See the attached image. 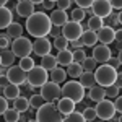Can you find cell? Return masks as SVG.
Returning a JSON list of instances; mask_svg holds the SVG:
<instances>
[{
    "label": "cell",
    "instance_id": "cell-2",
    "mask_svg": "<svg viewBox=\"0 0 122 122\" xmlns=\"http://www.w3.org/2000/svg\"><path fill=\"white\" fill-rule=\"evenodd\" d=\"M64 119L56 103H44L36 111V122H64Z\"/></svg>",
    "mask_w": 122,
    "mask_h": 122
},
{
    "label": "cell",
    "instance_id": "cell-6",
    "mask_svg": "<svg viewBox=\"0 0 122 122\" xmlns=\"http://www.w3.org/2000/svg\"><path fill=\"white\" fill-rule=\"evenodd\" d=\"M39 94L44 99V103H57L62 98V90H60V85L47 81V83H44L41 86Z\"/></svg>",
    "mask_w": 122,
    "mask_h": 122
},
{
    "label": "cell",
    "instance_id": "cell-51",
    "mask_svg": "<svg viewBox=\"0 0 122 122\" xmlns=\"http://www.w3.org/2000/svg\"><path fill=\"white\" fill-rule=\"evenodd\" d=\"M5 8H7V10H10L11 13H13V11H16V2H13V0H10V2H7Z\"/></svg>",
    "mask_w": 122,
    "mask_h": 122
},
{
    "label": "cell",
    "instance_id": "cell-13",
    "mask_svg": "<svg viewBox=\"0 0 122 122\" xmlns=\"http://www.w3.org/2000/svg\"><path fill=\"white\" fill-rule=\"evenodd\" d=\"M52 51V42L49 41L47 38H39L33 42V52L39 57H44V56H49Z\"/></svg>",
    "mask_w": 122,
    "mask_h": 122
},
{
    "label": "cell",
    "instance_id": "cell-27",
    "mask_svg": "<svg viewBox=\"0 0 122 122\" xmlns=\"http://www.w3.org/2000/svg\"><path fill=\"white\" fill-rule=\"evenodd\" d=\"M41 67L46 70V72H52L57 65V60H56V56H52V54H49V56H44L41 59Z\"/></svg>",
    "mask_w": 122,
    "mask_h": 122
},
{
    "label": "cell",
    "instance_id": "cell-8",
    "mask_svg": "<svg viewBox=\"0 0 122 122\" xmlns=\"http://www.w3.org/2000/svg\"><path fill=\"white\" fill-rule=\"evenodd\" d=\"M94 111H96V117H99L101 121H111L116 116V107L111 99H103V101L96 103Z\"/></svg>",
    "mask_w": 122,
    "mask_h": 122
},
{
    "label": "cell",
    "instance_id": "cell-56",
    "mask_svg": "<svg viewBox=\"0 0 122 122\" xmlns=\"http://www.w3.org/2000/svg\"><path fill=\"white\" fill-rule=\"evenodd\" d=\"M29 119H28V116H26V112H21L20 114V121L18 122H28Z\"/></svg>",
    "mask_w": 122,
    "mask_h": 122
},
{
    "label": "cell",
    "instance_id": "cell-38",
    "mask_svg": "<svg viewBox=\"0 0 122 122\" xmlns=\"http://www.w3.org/2000/svg\"><path fill=\"white\" fill-rule=\"evenodd\" d=\"M85 57H86V54H85L83 49H75V51H72V59H73L75 64H81L85 60Z\"/></svg>",
    "mask_w": 122,
    "mask_h": 122
},
{
    "label": "cell",
    "instance_id": "cell-4",
    "mask_svg": "<svg viewBox=\"0 0 122 122\" xmlns=\"http://www.w3.org/2000/svg\"><path fill=\"white\" fill-rule=\"evenodd\" d=\"M60 90H62V98H68V99H72L75 104L81 103L85 99V88L78 81H75V80L65 81V85Z\"/></svg>",
    "mask_w": 122,
    "mask_h": 122
},
{
    "label": "cell",
    "instance_id": "cell-12",
    "mask_svg": "<svg viewBox=\"0 0 122 122\" xmlns=\"http://www.w3.org/2000/svg\"><path fill=\"white\" fill-rule=\"evenodd\" d=\"M7 78H8L10 83L21 86L23 83H26V72L21 70L20 65H13V67H10V68H8V72H7Z\"/></svg>",
    "mask_w": 122,
    "mask_h": 122
},
{
    "label": "cell",
    "instance_id": "cell-25",
    "mask_svg": "<svg viewBox=\"0 0 122 122\" xmlns=\"http://www.w3.org/2000/svg\"><path fill=\"white\" fill-rule=\"evenodd\" d=\"M11 103H13V109H16L20 114H21V112H28V109H29L28 98H25V96H18V98L13 99Z\"/></svg>",
    "mask_w": 122,
    "mask_h": 122
},
{
    "label": "cell",
    "instance_id": "cell-20",
    "mask_svg": "<svg viewBox=\"0 0 122 122\" xmlns=\"http://www.w3.org/2000/svg\"><path fill=\"white\" fill-rule=\"evenodd\" d=\"M49 78H51V81L52 83H65V78H67V72L65 68H62V67H56L51 73H49Z\"/></svg>",
    "mask_w": 122,
    "mask_h": 122
},
{
    "label": "cell",
    "instance_id": "cell-45",
    "mask_svg": "<svg viewBox=\"0 0 122 122\" xmlns=\"http://www.w3.org/2000/svg\"><path fill=\"white\" fill-rule=\"evenodd\" d=\"M8 109V99L0 96V116H3V112Z\"/></svg>",
    "mask_w": 122,
    "mask_h": 122
},
{
    "label": "cell",
    "instance_id": "cell-14",
    "mask_svg": "<svg viewBox=\"0 0 122 122\" xmlns=\"http://www.w3.org/2000/svg\"><path fill=\"white\" fill-rule=\"evenodd\" d=\"M34 11H36V7H34V3L31 0H20V2H16V13H18V16L28 20Z\"/></svg>",
    "mask_w": 122,
    "mask_h": 122
},
{
    "label": "cell",
    "instance_id": "cell-11",
    "mask_svg": "<svg viewBox=\"0 0 122 122\" xmlns=\"http://www.w3.org/2000/svg\"><path fill=\"white\" fill-rule=\"evenodd\" d=\"M91 57L94 59L96 64H107V60L112 57V52H111V49H109L107 46L98 44V46L93 47V54H91Z\"/></svg>",
    "mask_w": 122,
    "mask_h": 122
},
{
    "label": "cell",
    "instance_id": "cell-35",
    "mask_svg": "<svg viewBox=\"0 0 122 122\" xmlns=\"http://www.w3.org/2000/svg\"><path fill=\"white\" fill-rule=\"evenodd\" d=\"M28 101H29V107H33V109H36V111L44 104V99L41 98V94H33Z\"/></svg>",
    "mask_w": 122,
    "mask_h": 122
},
{
    "label": "cell",
    "instance_id": "cell-40",
    "mask_svg": "<svg viewBox=\"0 0 122 122\" xmlns=\"http://www.w3.org/2000/svg\"><path fill=\"white\" fill-rule=\"evenodd\" d=\"M64 122H86L85 121V117L81 116V112H72L70 116H67Z\"/></svg>",
    "mask_w": 122,
    "mask_h": 122
},
{
    "label": "cell",
    "instance_id": "cell-32",
    "mask_svg": "<svg viewBox=\"0 0 122 122\" xmlns=\"http://www.w3.org/2000/svg\"><path fill=\"white\" fill-rule=\"evenodd\" d=\"M88 28H90V31H93V33H98L99 29H103V20L101 18H96V16H91V18L88 20Z\"/></svg>",
    "mask_w": 122,
    "mask_h": 122
},
{
    "label": "cell",
    "instance_id": "cell-55",
    "mask_svg": "<svg viewBox=\"0 0 122 122\" xmlns=\"http://www.w3.org/2000/svg\"><path fill=\"white\" fill-rule=\"evenodd\" d=\"M85 107H86V104H85L83 101H81V103H76L75 104V112H83Z\"/></svg>",
    "mask_w": 122,
    "mask_h": 122
},
{
    "label": "cell",
    "instance_id": "cell-59",
    "mask_svg": "<svg viewBox=\"0 0 122 122\" xmlns=\"http://www.w3.org/2000/svg\"><path fill=\"white\" fill-rule=\"evenodd\" d=\"M28 122H36V121H33V119H29V121Z\"/></svg>",
    "mask_w": 122,
    "mask_h": 122
},
{
    "label": "cell",
    "instance_id": "cell-48",
    "mask_svg": "<svg viewBox=\"0 0 122 122\" xmlns=\"http://www.w3.org/2000/svg\"><path fill=\"white\" fill-rule=\"evenodd\" d=\"M49 34H52V38L57 39V38H60V36H62V31H60V28H57V26H52Z\"/></svg>",
    "mask_w": 122,
    "mask_h": 122
},
{
    "label": "cell",
    "instance_id": "cell-47",
    "mask_svg": "<svg viewBox=\"0 0 122 122\" xmlns=\"http://www.w3.org/2000/svg\"><path fill=\"white\" fill-rule=\"evenodd\" d=\"M42 8L44 10H56V2L54 0H46V2H41Z\"/></svg>",
    "mask_w": 122,
    "mask_h": 122
},
{
    "label": "cell",
    "instance_id": "cell-46",
    "mask_svg": "<svg viewBox=\"0 0 122 122\" xmlns=\"http://www.w3.org/2000/svg\"><path fill=\"white\" fill-rule=\"evenodd\" d=\"M107 65H109V67H112L114 70H117V68L121 67V60H119L117 57H111V59L107 60Z\"/></svg>",
    "mask_w": 122,
    "mask_h": 122
},
{
    "label": "cell",
    "instance_id": "cell-29",
    "mask_svg": "<svg viewBox=\"0 0 122 122\" xmlns=\"http://www.w3.org/2000/svg\"><path fill=\"white\" fill-rule=\"evenodd\" d=\"M7 33L10 34L11 39H18V38L23 36V26L20 23H11L8 28H7Z\"/></svg>",
    "mask_w": 122,
    "mask_h": 122
},
{
    "label": "cell",
    "instance_id": "cell-30",
    "mask_svg": "<svg viewBox=\"0 0 122 122\" xmlns=\"http://www.w3.org/2000/svg\"><path fill=\"white\" fill-rule=\"evenodd\" d=\"M67 75L68 76H72V78H78V76L83 73V68H81V65L80 64H75V62H72L70 65L67 67Z\"/></svg>",
    "mask_w": 122,
    "mask_h": 122
},
{
    "label": "cell",
    "instance_id": "cell-37",
    "mask_svg": "<svg viewBox=\"0 0 122 122\" xmlns=\"http://www.w3.org/2000/svg\"><path fill=\"white\" fill-rule=\"evenodd\" d=\"M68 46H70V42L65 38H62V36L54 39V42H52V47H56L57 51H65V49H68Z\"/></svg>",
    "mask_w": 122,
    "mask_h": 122
},
{
    "label": "cell",
    "instance_id": "cell-9",
    "mask_svg": "<svg viewBox=\"0 0 122 122\" xmlns=\"http://www.w3.org/2000/svg\"><path fill=\"white\" fill-rule=\"evenodd\" d=\"M60 31H62V38H65L68 42L80 39V38H81V34H83L81 23H73V21L65 23V25L60 28Z\"/></svg>",
    "mask_w": 122,
    "mask_h": 122
},
{
    "label": "cell",
    "instance_id": "cell-33",
    "mask_svg": "<svg viewBox=\"0 0 122 122\" xmlns=\"http://www.w3.org/2000/svg\"><path fill=\"white\" fill-rule=\"evenodd\" d=\"M80 65H81V68H83V72H94L96 67H98V64L94 62L93 57H85V60L80 64Z\"/></svg>",
    "mask_w": 122,
    "mask_h": 122
},
{
    "label": "cell",
    "instance_id": "cell-52",
    "mask_svg": "<svg viewBox=\"0 0 122 122\" xmlns=\"http://www.w3.org/2000/svg\"><path fill=\"white\" fill-rule=\"evenodd\" d=\"M109 5H111V8H116V10H121L122 8V2H121V0H111Z\"/></svg>",
    "mask_w": 122,
    "mask_h": 122
},
{
    "label": "cell",
    "instance_id": "cell-39",
    "mask_svg": "<svg viewBox=\"0 0 122 122\" xmlns=\"http://www.w3.org/2000/svg\"><path fill=\"white\" fill-rule=\"evenodd\" d=\"M81 116L85 117V121L86 122H93L96 119V111H94V107H85V111L81 112Z\"/></svg>",
    "mask_w": 122,
    "mask_h": 122
},
{
    "label": "cell",
    "instance_id": "cell-1",
    "mask_svg": "<svg viewBox=\"0 0 122 122\" xmlns=\"http://www.w3.org/2000/svg\"><path fill=\"white\" fill-rule=\"evenodd\" d=\"M51 18L47 16L44 11H34L28 20H26V31L33 38H47V34L51 33Z\"/></svg>",
    "mask_w": 122,
    "mask_h": 122
},
{
    "label": "cell",
    "instance_id": "cell-24",
    "mask_svg": "<svg viewBox=\"0 0 122 122\" xmlns=\"http://www.w3.org/2000/svg\"><path fill=\"white\" fill-rule=\"evenodd\" d=\"M78 83L81 85L83 88H93L94 85H96V81H94V75L93 72H83L81 75L78 76Z\"/></svg>",
    "mask_w": 122,
    "mask_h": 122
},
{
    "label": "cell",
    "instance_id": "cell-44",
    "mask_svg": "<svg viewBox=\"0 0 122 122\" xmlns=\"http://www.w3.org/2000/svg\"><path fill=\"white\" fill-rule=\"evenodd\" d=\"M10 46H11V41H10V39L0 38V52H3V51H8Z\"/></svg>",
    "mask_w": 122,
    "mask_h": 122
},
{
    "label": "cell",
    "instance_id": "cell-19",
    "mask_svg": "<svg viewBox=\"0 0 122 122\" xmlns=\"http://www.w3.org/2000/svg\"><path fill=\"white\" fill-rule=\"evenodd\" d=\"M56 60H57V65L60 67H68L72 62H73V59H72V51H59V54L56 56Z\"/></svg>",
    "mask_w": 122,
    "mask_h": 122
},
{
    "label": "cell",
    "instance_id": "cell-42",
    "mask_svg": "<svg viewBox=\"0 0 122 122\" xmlns=\"http://www.w3.org/2000/svg\"><path fill=\"white\" fill-rule=\"evenodd\" d=\"M70 5H72L70 0H57V2H56L57 10H62V11H67V8H68Z\"/></svg>",
    "mask_w": 122,
    "mask_h": 122
},
{
    "label": "cell",
    "instance_id": "cell-57",
    "mask_svg": "<svg viewBox=\"0 0 122 122\" xmlns=\"http://www.w3.org/2000/svg\"><path fill=\"white\" fill-rule=\"evenodd\" d=\"M7 72H8V68H5V67H2V65H0V76L7 75Z\"/></svg>",
    "mask_w": 122,
    "mask_h": 122
},
{
    "label": "cell",
    "instance_id": "cell-10",
    "mask_svg": "<svg viewBox=\"0 0 122 122\" xmlns=\"http://www.w3.org/2000/svg\"><path fill=\"white\" fill-rule=\"evenodd\" d=\"M91 13H93V16L101 18V20H104L107 15H111L112 8L109 5V0H93V3H91Z\"/></svg>",
    "mask_w": 122,
    "mask_h": 122
},
{
    "label": "cell",
    "instance_id": "cell-43",
    "mask_svg": "<svg viewBox=\"0 0 122 122\" xmlns=\"http://www.w3.org/2000/svg\"><path fill=\"white\" fill-rule=\"evenodd\" d=\"M75 3L78 5V8L88 10V8H91V3H93V0H76Z\"/></svg>",
    "mask_w": 122,
    "mask_h": 122
},
{
    "label": "cell",
    "instance_id": "cell-22",
    "mask_svg": "<svg viewBox=\"0 0 122 122\" xmlns=\"http://www.w3.org/2000/svg\"><path fill=\"white\" fill-rule=\"evenodd\" d=\"M20 94H21V88H20L18 85L10 83L8 86H5V88H3V98H7V99H10V101L16 99Z\"/></svg>",
    "mask_w": 122,
    "mask_h": 122
},
{
    "label": "cell",
    "instance_id": "cell-16",
    "mask_svg": "<svg viewBox=\"0 0 122 122\" xmlns=\"http://www.w3.org/2000/svg\"><path fill=\"white\" fill-rule=\"evenodd\" d=\"M57 109L60 111V114L67 117V116H70L72 112H75V103L72 101V99H68V98H60L59 101L56 103Z\"/></svg>",
    "mask_w": 122,
    "mask_h": 122
},
{
    "label": "cell",
    "instance_id": "cell-15",
    "mask_svg": "<svg viewBox=\"0 0 122 122\" xmlns=\"http://www.w3.org/2000/svg\"><path fill=\"white\" fill-rule=\"evenodd\" d=\"M49 18H51V25H52V26H57V28H62L65 23L70 21L67 11H62V10H57V8L52 10V15H51Z\"/></svg>",
    "mask_w": 122,
    "mask_h": 122
},
{
    "label": "cell",
    "instance_id": "cell-58",
    "mask_svg": "<svg viewBox=\"0 0 122 122\" xmlns=\"http://www.w3.org/2000/svg\"><path fill=\"white\" fill-rule=\"evenodd\" d=\"M5 5H7V0H0V8L5 7Z\"/></svg>",
    "mask_w": 122,
    "mask_h": 122
},
{
    "label": "cell",
    "instance_id": "cell-54",
    "mask_svg": "<svg viewBox=\"0 0 122 122\" xmlns=\"http://www.w3.org/2000/svg\"><path fill=\"white\" fill-rule=\"evenodd\" d=\"M73 49H83V42H81V39H76V41H72L70 42Z\"/></svg>",
    "mask_w": 122,
    "mask_h": 122
},
{
    "label": "cell",
    "instance_id": "cell-49",
    "mask_svg": "<svg viewBox=\"0 0 122 122\" xmlns=\"http://www.w3.org/2000/svg\"><path fill=\"white\" fill-rule=\"evenodd\" d=\"M114 107H116V111H117L119 114L122 112V98H121V96L116 98V101H114Z\"/></svg>",
    "mask_w": 122,
    "mask_h": 122
},
{
    "label": "cell",
    "instance_id": "cell-5",
    "mask_svg": "<svg viewBox=\"0 0 122 122\" xmlns=\"http://www.w3.org/2000/svg\"><path fill=\"white\" fill-rule=\"evenodd\" d=\"M49 80V73L41 65H34L26 73V83H29L33 88H41Z\"/></svg>",
    "mask_w": 122,
    "mask_h": 122
},
{
    "label": "cell",
    "instance_id": "cell-21",
    "mask_svg": "<svg viewBox=\"0 0 122 122\" xmlns=\"http://www.w3.org/2000/svg\"><path fill=\"white\" fill-rule=\"evenodd\" d=\"M13 23V13L5 7L0 8V29H7Z\"/></svg>",
    "mask_w": 122,
    "mask_h": 122
},
{
    "label": "cell",
    "instance_id": "cell-18",
    "mask_svg": "<svg viewBox=\"0 0 122 122\" xmlns=\"http://www.w3.org/2000/svg\"><path fill=\"white\" fill-rule=\"evenodd\" d=\"M90 101H94V103H99V101H103L104 98H106V94H104V88L103 86H98V85H94L93 88H90V91L88 94H85Z\"/></svg>",
    "mask_w": 122,
    "mask_h": 122
},
{
    "label": "cell",
    "instance_id": "cell-28",
    "mask_svg": "<svg viewBox=\"0 0 122 122\" xmlns=\"http://www.w3.org/2000/svg\"><path fill=\"white\" fill-rule=\"evenodd\" d=\"M121 21H122L121 13H111V15H107V16L103 20V25L107 26V28H114V26L121 25Z\"/></svg>",
    "mask_w": 122,
    "mask_h": 122
},
{
    "label": "cell",
    "instance_id": "cell-41",
    "mask_svg": "<svg viewBox=\"0 0 122 122\" xmlns=\"http://www.w3.org/2000/svg\"><path fill=\"white\" fill-rule=\"evenodd\" d=\"M119 91H121V90H119V88H116V86H107V88H104V94H106V96H107V98H111V99H116V98H117V96H119Z\"/></svg>",
    "mask_w": 122,
    "mask_h": 122
},
{
    "label": "cell",
    "instance_id": "cell-3",
    "mask_svg": "<svg viewBox=\"0 0 122 122\" xmlns=\"http://www.w3.org/2000/svg\"><path fill=\"white\" fill-rule=\"evenodd\" d=\"M93 75H94V81H96L98 86L107 88V86L114 85V80L117 76V70H114L112 67H109L107 64H103L101 67H96Z\"/></svg>",
    "mask_w": 122,
    "mask_h": 122
},
{
    "label": "cell",
    "instance_id": "cell-26",
    "mask_svg": "<svg viewBox=\"0 0 122 122\" xmlns=\"http://www.w3.org/2000/svg\"><path fill=\"white\" fill-rule=\"evenodd\" d=\"M81 42H83V46L86 47H94L96 46V42H98V36H96V33L93 31H83V34H81Z\"/></svg>",
    "mask_w": 122,
    "mask_h": 122
},
{
    "label": "cell",
    "instance_id": "cell-36",
    "mask_svg": "<svg viewBox=\"0 0 122 122\" xmlns=\"http://www.w3.org/2000/svg\"><path fill=\"white\" fill-rule=\"evenodd\" d=\"M85 10H81V8H75V10H72V15H70V21H73V23H81L85 20Z\"/></svg>",
    "mask_w": 122,
    "mask_h": 122
},
{
    "label": "cell",
    "instance_id": "cell-17",
    "mask_svg": "<svg viewBox=\"0 0 122 122\" xmlns=\"http://www.w3.org/2000/svg\"><path fill=\"white\" fill-rule=\"evenodd\" d=\"M114 28H107V26H103V29H99L98 33H96V36H98V41L104 44V46H107V44H111L114 42L116 39H114Z\"/></svg>",
    "mask_w": 122,
    "mask_h": 122
},
{
    "label": "cell",
    "instance_id": "cell-34",
    "mask_svg": "<svg viewBox=\"0 0 122 122\" xmlns=\"http://www.w3.org/2000/svg\"><path fill=\"white\" fill-rule=\"evenodd\" d=\"M18 65H20L21 70H25V72L28 73V72L36 65V64H34V59H33V57H23V59H20V64H18Z\"/></svg>",
    "mask_w": 122,
    "mask_h": 122
},
{
    "label": "cell",
    "instance_id": "cell-50",
    "mask_svg": "<svg viewBox=\"0 0 122 122\" xmlns=\"http://www.w3.org/2000/svg\"><path fill=\"white\" fill-rule=\"evenodd\" d=\"M114 86L119 88V90L122 88V73L121 72H117V76H116V80H114Z\"/></svg>",
    "mask_w": 122,
    "mask_h": 122
},
{
    "label": "cell",
    "instance_id": "cell-7",
    "mask_svg": "<svg viewBox=\"0 0 122 122\" xmlns=\"http://www.w3.org/2000/svg\"><path fill=\"white\" fill-rule=\"evenodd\" d=\"M10 47H11L10 51L15 54V57H20V59L29 57V54L33 52V42L28 38H25V36H21L18 39H13V42H11Z\"/></svg>",
    "mask_w": 122,
    "mask_h": 122
},
{
    "label": "cell",
    "instance_id": "cell-23",
    "mask_svg": "<svg viewBox=\"0 0 122 122\" xmlns=\"http://www.w3.org/2000/svg\"><path fill=\"white\" fill-rule=\"evenodd\" d=\"M15 54L11 52V51H3V52H0V65L5 67V68H10V67L15 65Z\"/></svg>",
    "mask_w": 122,
    "mask_h": 122
},
{
    "label": "cell",
    "instance_id": "cell-31",
    "mask_svg": "<svg viewBox=\"0 0 122 122\" xmlns=\"http://www.w3.org/2000/svg\"><path fill=\"white\" fill-rule=\"evenodd\" d=\"M3 121L5 122H18L20 121V112L13 107H8L5 112H3Z\"/></svg>",
    "mask_w": 122,
    "mask_h": 122
},
{
    "label": "cell",
    "instance_id": "cell-60",
    "mask_svg": "<svg viewBox=\"0 0 122 122\" xmlns=\"http://www.w3.org/2000/svg\"><path fill=\"white\" fill-rule=\"evenodd\" d=\"M101 122H106V121H101Z\"/></svg>",
    "mask_w": 122,
    "mask_h": 122
},
{
    "label": "cell",
    "instance_id": "cell-53",
    "mask_svg": "<svg viewBox=\"0 0 122 122\" xmlns=\"http://www.w3.org/2000/svg\"><path fill=\"white\" fill-rule=\"evenodd\" d=\"M10 81H8V78H7V75H3V76H0V88L3 90L5 86H8Z\"/></svg>",
    "mask_w": 122,
    "mask_h": 122
}]
</instances>
